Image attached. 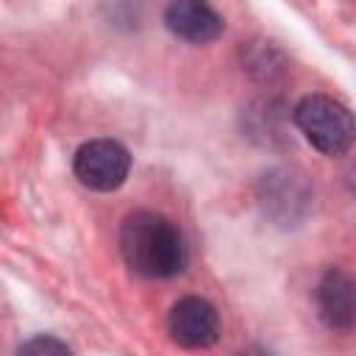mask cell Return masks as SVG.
<instances>
[{"mask_svg":"<svg viewBox=\"0 0 356 356\" xmlns=\"http://www.w3.org/2000/svg\"><path fill=\"white\" fill-rule=\"evenodd\" d=\"M72 170L83 186L97 192H111L128 178L131 156L114 139H92L78 147Z\"/></svg>","mask_w":356,"mask_h":356,"instance_id":"3957f363","label":"cell"},{"mask_svg":"<svg viewBox=\"0 0 356 356\" xmlns=\"http://www.w3.org/2000/svg\"><path fill=\"white\" fill-rule=\"evenodd\" d=\"M17 356H72V350L58 337L39 334V337H31L28 342H22Z\"/></svg>","mask_w":356,"mask_h":356,"instance_id":"52a82bcc","label":"cell"},{"mask_svg":"<svg viewBox=\"0 0 356 356\" xmlns=\"http://www.w3.org/2000/svg\"><path fill=\"white\" fill-rule=\"evenodd\" d=\"M295 125L325 156H342L353 142L350 111L325 95H309L295 106Z\"/></svg>","mask_w":356,"mask_h":356,"instance_id":"7a4b0ae2","label":"cell"},{"mask_svg":"<svg viewBox=\"0 0 356 356\" xmlns=\"http://www.w3.org/2000/svg\"><path fill=\"white\" fill-rule=\"evenodd\" d=\"M164 22L178 39L192 44H206L222 33V17L211 6L195 0L170 3L164 11Z\"/></svg>","mask_w":356,"mask_h":356,"instance_id":"5b68a950","label":"cell"},{"mask_svg":"<svg viewBox=\"0 0 356 356\" xmlns=\"http://www.w3.org/2000/svg\"><path fill=\"white\" fill-rule=\"evenodd\" d=\"M239 356H270V353H264V350H242Z\"/></svg>","mask_w":356,"mask_h":356,"instance_id":"ba28073f","label":"cell"},{"mask_svg":"<svg viewBox=\"0 0 356 356\" xmlns=\"http://www.w3.org/2000/svg\"><path fill=\"white\" fill-rule=\"evenodd\" d=\"M320 317L339 331L353 325V281L342 270H328L317 286Z\"/></svg>","mask_w":356,"mask_h":356,"instance_id":"8992f818","label":"cell"},{"mask_svg":"<svg viewBox=\"0 0 356 356\" xmlns=\"http://www.w3.org/2000/svg\"><path fill=\"white\" fill-rule=\"evenodd\" d=\"M120 250L125 264L147 278H170L184 267V239L172 220L156 211H134L122 220Z\"/></svg>","mask_w":356,"mask_h":356,"instance_id":"6da1fadb","label":"cell"},{"mask_svg":"<svg viewBox=\"0 0 356 356\" xmlns=\"http://www.w3.org/2000/svg\"><path fill=\"white\" fill-rule=\"evenodd\" d=\"M167 331L181 348H209L220 337L217 309L203 298H181L167 317Z\"/></svg>","mask_w":356,"mask_h":356,"instance_id":"277c9868","label":"cell"}]
</instances>
